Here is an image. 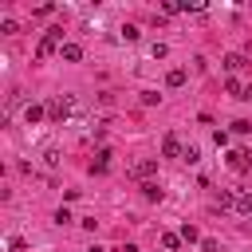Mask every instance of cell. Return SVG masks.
Returning a JSON list of instances; mask_svg holds the SVG:
<instances>
[{
  "instance_id": "obj_16",
  "label": "cell",
  "mask_w": 252,
  "mask_h": 252,
  "mask_svg": "<svg viewBox=\"0 0 252 252\" xmlns=\"http://www.w3.org/2000/svg\"><path fill=\"white\" fill-rule=\"evenodd\" d=\"M240 98H244V102H252V87H244V94H240Z\"/></svg>"
},
{
  "instance_id": "obj_1",
  "label": "cell",
  "mask_w": 252,
  "mask_h": 252,
  "mask_svg": "<svg viewBox=\"0 0 252 252\" xmlns=\"http://www.w3.org/2000/svg\"><path fill=\"white\" fill-rule=\"evenodd\" d=\"M59 39H63V28H51V32H47V35L39 39V47H35V55H39V59H47V55L55 51V43H59Z\"/></svg>"
},
{
  "instance_id": "obj_9",
  "label": "cell",
  "mask_w": 252,
  "mask_h": 252,
  "mask_svg": "<svg viewBox=\"0 0 252 252\" xmlns=\"http://www.w3.org/2000/svg\"><path fill=\"white\" fill-rule=\"evenodd\" d=\"M43 114H47V110H43V106H35V102H32V106H28V110H24V118H28V122H39V118H43Z\"/></svg>"
},
{
  "instance_id": "obj_4",
  "label": "cell",
  "mask_w": 252,
  "mask_h": 252,
  "mask_svg": "<svg viewBox=\"0 0 252 252\" xmlns=\"http://www.w3.org/2000/svg\"><path fill=\"white\" fill-rule=\"evenodd\" d=\"M161 154H165V158H177V154H181V142H177V134H165V142H161Z\"/></svg>"
},
{
  "instance_id": "obj_10",
  "label": "cell",
  "mask_w": 252,
  "mask_h": 252,
  "mask_svg": "<svg viewBox=\"0 0 252 252\" xmlns=\"http://www.w3.org/2000/svg\"><path fill=\"white\" fill-rule=\"evenodd\" d=\"M240 67H244L240 55H224V71H240Z\"/></svg>"
},
{
  "instance_id": "obj_12",
  "label": "cell",
  "mask_w": 252,
  "mask_h": 252,
  "mask_svg": "<svg viewBox=\"0 0 252 252\" xmlns=\"http://www.w3.org/2000/svg\"><path fill=\"white\" fill-rule=\"evenodd\" d=\"M142 193H146V197H150V201H158V197H161V189H158V185H154V181H146V185H142Z\"/></svg>"
},
{
  "instance_id": "obj_11",
  "label": "cell",
  "mask_w": 252,
  "mask_h": 252,
  "mask_svg": "<svg viewBox=\"0 0 252 252\" xmlns=\"http://www.w3.org/2000/svg\"><path fill=\"white\" fill-rule=\"evenodd\" d=\"M165 83H169V87H181V83H185V71H181V67H177V71H169V75H165Z\"/></svg>"
},
{
  "instance_id": "obj_6",
  "label": "cell",
  "mask_w": 252,
  "mask_h": 252,
  "mask_svg": "<svg viewBox=\"0 0 252 252\" xmlns=\"http://www.w3.org/2000/svg\"><path fill=\"white\" fill-rule=\"evenodd\" d=\"M63 59H67V63H79V59H83V47H79V43H63Z\"/></svg>"
},
{
  "instance_id": "obj_8",
  "label": "cell",
  "mask_w": 252,
  "mask_h": 252,
  "mask_svg": "<svg viewBox=\"0 0 252 252\" xmlns=\"http://www.w3.org/2000/svg\"><path fill=\"white\" fill-rule=\"evenodd\" d=\"M43 165H47V169H55V165H59V150H55V146H47V150H43Z\"/></svg>"
},
{
  "instance_id": "obj_7",
  "label": "cell",
  "mask_w": 252,
  "mask_h": 252,
  "mask_svg": "<svg viewBox=\"0 0 252 252\" xmlns=\"http://www.w3.org/2000/svg\"><path fill=\"white\" fill-rule=\"evenodd\" d=\"M106 165H110V150H98V158H94V173H106Z\"/></svg>"
},
{
  "instance_id": "obj_3",
  "label": "cell",
  "mask_w": 252,
  "mask_h": 252,
  "mask_svg": "<svg viewBox=\"0 0 252 252\" xmlns=\"http://www.w3.org/2000/svg\"><path fill=\"white\" fill-rule=\"evenodd\" d=\"M154 169H158V158H142V161H134V165H130V173H134V177H150Z\"/></svg>"
},
{
  "instance_id": "obj_15",
  "label": "cell",
  "mask_w": 252,
  "mask_h": 252,
  "mask_svg": "<svg viewBox=\"0 0 252 252\" xmlns=\"http://www.w3.org/2000/svg\"><path fill=\"white\" fill-rule=\"evenodd\" d=\"M224 87H228V94H236V98H240V94H244V87H240V83H236V79H228V83H224Z\"/></svg>"
},
{
  "instance_id": "obj_2",
  "label": "cell",
  "mask_w": 252,
  "mask_h": 252,
  "mask_svg": "<svg viewBox=\"0 0 252 252\" xmlns=\"http://www.w3.org/2000/svg\"><path fill=\"white\" fill-rule=\"evenodd\" d=\"M248 165H252V154H248V150H232V154H228V169H236V173H244Z\"/></svg>"
},
{
  "instance_id": "obj_13",
  "label": "cell",
  "mask_w": 252,
  "mask_h": 252,
  "mask_svg": "<svg viewBox=\"0 0 252 252\" xmlns=\"http://www.w3.org/2000/svg\"><path fill=\"white\" fill-rule=\"evenodd\" d=\"M177 244H181V240H177V236H173V232H161V248H169V252H173V248H177Z\"/></svg>"
},
{
  "instance_id": "obj_14",
  "label": "cell",
  "mask_w": 252,
  "mask_h": 252,
  "mask_svg": "<svg viewBox=\"0 0 252 252\" xmlns=\"http://www.w3.org/2000/svg\"><path fill=\"white\" fill-rule=\"evenodd\" d=\"M0 32H4V35H16L20 28H16V20H0Z\"/></svg>"
},
{
  "instance_id": "obj_5",
  "label": "cell",
  "mask_w": 252,
  "mask_h": 252,
  "mask_svg": "<svg viewBox=\"0 0 252 252\" xmlns=\"http://www.w3.org/2000/svg\"><path fill=\"white\" fill-rule=\"evenodd\" d=\"M232 209H236V213H244V217H252V193H236Z\"/></svg>"
}]
</instances>
